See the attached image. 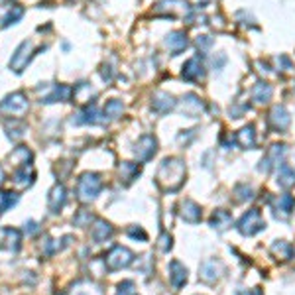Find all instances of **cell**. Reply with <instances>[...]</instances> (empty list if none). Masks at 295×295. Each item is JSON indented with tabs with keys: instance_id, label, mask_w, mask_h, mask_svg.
<instances>
[{
	"instance_id": "cell-8",
	"label": "cell",
	"mask_w": 295,
	"mask_h": 295,
	"mask_svg": "<svg viewBox=\"0 0 295 295\" xmlns=\"http://www.w3.org/2000/svg\"><path fill=\"white\" fill-rule=\"evenodd\" d=\"M287 152V148L283 146V144H276V146H271L266 155H264V160H262V164H260V171H264V173H268L271 169H276V167L282 166V160L283 155Z\"/></svg>"
},
{
	"instance_id": "cell-5",
	"label": "cell",
	"mask_w": 295,
	"mask_h": 295,
	"mask_svg": "<svg viewBox=\"0 0 295 295\" xmlns=\"http://www.w3.org/2000/svg\"><path fill=\"white\" fill-rule=\"evenodd\" d=\"M264 226H266V222H264L262 213H260L258 209H250L248 213H244L242 218H240L238 224H236V229H238L240 234H244V236H254V234H258L260 231H264Z\"/></svg>"
},
{
	"instance_id": "cell-42",
	"label": "cell",
	"mask_w": 295,
	"mask_h": 295,
	"mask_svg": "<svg viewBox=\"0 0 295 295\" xmlns=\"http://www.w3.org/2000/svg\"><path fill=\"white\" fill-rule=\"evenodd\" d=\"M213 46V38L211 36H199L197 38V48L199 50H209Z\"/></svg>"
},
{
	"instance_id": "cell-14",
	"label": "cell",
	"mask_w": 295,
	"mask_h": 295,
	"mask_svg": "<svg viewBox=\"0 0 295 295\" xmlns=\"http://www.w3.org/2000/svg\"><path fill=\"white\" fill-rule=\"evenodd\" d=\"M175 106H177V101H175L169 93L157 90L154 97H152V110L157 112V115H167V112H171Z\"/></svg>"
},
{
	"instance_id": "cell-34",
	"label": "cell",
	"mask_w": 295,
	"mask_h": 295,
	"mask_svg": "<svg viewBox=\"0 0 295 295\" xmlns=\"http://www.w3.org/2000/svg\"><path fill=\"white\" fill-rule=\"evenodd\" d=\"M271 252L282 260H291L293 258V246L285 240H278V242L271 244Z\"/></svg>"
},
{
	"instance_id": "cell-7",
	"label": "cell",
	"mask_w": 295,
	"mask_h": 295,
	"mask_svg": "<svg viewBox=\"0 0 295 295\" xmlns=\"http://www.w3.org/2000/svg\"><path fill=\"white\" fill-rule=\"evenodd\" d=\"M36 55V50H34V43L24 39L16 50H14V55L10 59V69L14 73H22L28 67V63L32 61V57Z\"/></svg>"
},
{
	"instance_id": "cell-29",
	"label": "cell",
	"mask_w": 295,
	"mask_h": 295,
	"mask_svg": "<svg viewBox=\"0 0 295 295\" xmlns=\"http://www.w3.org/2000/svg\"><path fill=\"white\" fill-rule=\"evenodd\" d=\"M211 226L213 229H218V231H226L232 224V215L224 209H217L213 215H211Z\"/></svg>"
},
{
	"instance_id": "cell-4",
	"label": "cell",
	"mask_w": 295,
	"mask_h": 295,
	"mask_svg": "<svg viewBox=\"0 0 295 295\" xmlns=\"http://www.w3.org/2000/svg\"><path fill=\"white\" fill-rule=\"evenodd\" d=\"M191 8L185 0H160L154 6V14L166 18H189Z\"/></svg>"
},
{
	"instance_id": "cell-22",
	"label": "cell",
	"mask_w": 295,
	"mask_h": 295,
	"mask_svg": "<svg viewBox=\"0 0 295 295\" xmlns=\"http://www.w3.org/2000/svg\"><path fill=\"white\" fill-rule=\"evenodd\" d=\"M112 234H115V229H112L106 220H103V218H97L95 224H93V229H90V236H93V240L97 244L106 242Z\"/></svg>"
},
{
	"instance_id": "cell-2",
	"label": "cell",
	"mask_w": 295,
	"mask_h": 295,
	"mask_svg": "<svg viewBox=\"0 0 295 295\" xmlns=\"http://www.w3.org/2000/svg\"><path fill=\"white\" fill-rule=\"evenodd\" d=\"M28 108H30V103L22 90H16L0 101V115L10 116V118H22L28 112Z\"/></svg>"
},
{
	"instance_id": "cell-24",
	"label": "cell",
	"mask_w": 295,
	"mask_h": 295,
	"mask_svg": "<svg viewBox=\"0 0 295 295\" xmlns=\"http://www.w3.org/2000/svg\"><path fill=\"white\" fill-rule=\"evenodd\" d=\"M234 142H236L242 150H252V148L256 146V132H254V126L250 124V126H244L242 130H238L236 136H234Z\"/></svg>"
},
{
	"instance_id": "cell-15",
	"label": "cell",
	"mask_w": 295,
	"mask_h": 295,
	"mask_svg": "<svg viewBox=\"0 0 295 295\" xmlns=\"http://www.w3.org/2000/svg\"><path fill=\"white\" fill-rule=\"evenodd\" d=\"M24 16V8L18 4H6L0 6V28H8L20 22V18Z\"/></svg>"
},
{
	"instance_id": "cell-28",
	"label": "cell",
	"mask_w": 295,
	"mask_h": 295,
	"mask_svg": "<svg viewBox=\"0 0 295 295\" xmlns=\"http://www.w3.org/2000/svg\"><path fill=\"white\" fill-rule=\"evenodd\" d=\"M271 95H274V89H271V85H268L266 81H260L254 85V89H252V101L258 104H266L271 99Z\"/></svg>"
},
{
	"instance_id": "cell-16",
	"label": "cell",
	"mask_w": 295,
	"mask_h": 295,
	"mask_svg": "<svg viewBox=\"0 0 295 295\" xmlns=\"http://www.w3.org/2000/svg\"><path fill=\"white\" fill-rule=\"evenodd\" d=\"M0 246L8 248L12 252H18L20 246H22V232L18 231V229H10V226L2 229L0 231Z\"/></svg>"
},
{
	"instance_id": "cell-31",
	"label": "cell",
	"mask_w": 295,
	"mask_h": 295,
	"mask_svg": "<svg viewBox=\"0 0 295 295\" xmlns=\"http://www.w3.org/2000/svg\"><path fill=\"white\" fill-rule=\"evenodd\" d=\"M278 185H282L283 189H289L295 185V167L282 164L278 167Z\"/></svg>"
},
{
	"instance_id": "cell-19",
	"label": "cell",
	"mask_w": 295,
	"mask_h": 295,
	"mask_svg": "<svg viewBox=\"0 0 295 295\" xmlns=\"http://www.w3.org/2000/svg\"><path fill=\"white\" fill-rule=\"evenodd\" d=\"M67 203V191H65V187L61 183H57V185H53L50 195H48V207H50V211L52 213H59L63 205Z\"/></svg>"
},
{
	"instance_id": "cell-17",
	"label": "cell",
	"mask_w": 295,
	"mask_h": 295,
	"mask_svg": "<svg viewBox=\"0 0 295 295\" xmlns=\"http://www.w3.org/2000/svg\"><path fill=\"white\" fill-rule=\"evenodd\" d=\"M205 75V69H203V61H201V57H191L187 63L183 65V71H181V77L185 79V81H199V79H203Z\"/></svg>"
},
{
	"instance_id": "cell-35",
	"label": "cell",
	"mask_w": 295,
	"mask_h": 295,
	"mask_svg": "<svg viewBox=\"0 0 295 295\" xmlns=\"http://www.w3.org/2000/svg\"><path fill=\"white\" fill-rule=\"evenodd\" d=\"M122 112H124V104H122V101H118V99L108 101L106 106H104V116H106L108 120H116V118H120Z\"/></svg>"
},
{
	"instance_id": "cell-48",
	"label": "cell",
	"mask_w": 295,
	"mask_h": 295,
	"mask_svg": "<svg viewBox=\"0 0 295 295\" xmlns=\"http://www.w3.org/2000/svg\"><path fill=\"white\" fill-rule=\"evenodd\" d=\"M197 4H209V2H213V0H195Z\"/></svg>"
},
{
	"instance_id": "cell-25",
	"label": "cell",
	"mask_w": 295,
	"mask_h": 295,
	"mask_svg": "<svg viewBox=\"0 0 295 295\" xmlns=\"http://www.w3.org/2000/svg\"><path fill=\"white\" fill-rule=\"evenodd\" d=\"M179 215L185 222H193V224H195V222L201 220V207L197 205L195 201H191V199H185V201L181 203Z\"/></svg>"
},
{
	"instance_id": "cell-11",
	"label": "cell",
	"mask_w": 295,
	"mask_h": 295,
	"mask_svg": "<svg viewBox=\"0 0 295 295\" xmlns=\"http://www.w3.org/2000/svg\"><path fill=\"white\" fill-rule=\"evenodd\" d=\"M99 108H97V104H87V106H83L81 110H77L75 115H73V124H77V126H83V124H103L104 120L103 118H99Z\"/></svg>"
},
{
	"instance_id": "cell-3",
	"label": "cell",
	"mask_w": 295,
	"mask_h": 295,
	"mask_svg": "<svg viewBox=\"0 0 295 295\" xmlns=\"http://www.w3.org/2000/svg\"><path fill=\"white\" fill-rule=\"evenodd\" d=\"M103 189V179H101V175L99 173H83L77 181V197L79 201H83V203H89L93 199H97V195L101 193Z\"/></svg>"
},
{
	"instance_id": "cell-47",
	"label": "cell",
	"mask_w": 295,
	"mask_h": 295,
	"mask_svg": "<svg viewBox=\"0 0 295 295\" xmlns=\"http://www.w3.org/2000/svg\"><path fill=\"white\" fill-rule=\"evenodd\" d=\"M4 179H6V175H4V169L0 167V187H2V183H4Z\"/></svg>"
},
{
	"instance_id": "cell-36",
	"label": "cell",
	"mask_w": 295,
	"mask_h": 295,
	"mask_svg": "<svg viewBox=\"0 0 295 295\" xmlns=\"http://www.w3.org/2000/svg\"><path fill=\"white\" fill-rule=\"evenodd\" d=\"M18 199H20V195H18V193H12V191H2V193H0V213H4V211H8V209H12V207L18 203Z\"/></svg>"
},
{
	"instance_id": "cell-1",
	"label": "cell",
	"mask_w": 295,
	"mask_h": 295,
	"mask_svg": "<svg viewBox=\"0 0 295 295\" xmlns=\"http://www.w3.org/2000/svg\"><path fill=\"white\" fill-rule=\"evenodd\" d=\"M185 181V164L177 157H166L157 169V183L166 191H177Z\"/></svg>"
},
{
	"instance_id": "cell-20",
	"label": "cell",
	"mask_w": 295,
	"mask_h": 295,
	"mask_svg": "<svg viewBox=\"0 0 295 295\" xmlns=\"http://www.w3.org/2000/svg\"><path fill=\"white\" fill-rule=\"evenodd\" d=\"M187 46H189L187 34H185V32H179V30H177V32H171L166 38V48L169 50L171 55H179Z\"/></svg>"
},
{
	"instance_id": "cell-44",
	"label": "cell",
	"mask_w": 295,
	"mask_h": 295,
	"mask_svg": "<svg viewBox=\"0 0 295 295\" xmlns=\"http://www.w3.org/2000/svg\"><path fill=\"white\" fill-rule=\"evenodd\" d=\"M24 232H26V234H30V236H32V234H36V232H39L38 222H36V220H28V222H26V229H24Z\"/></svg>"
},
{
	"instance_id": "cell-45",
	"label": "cell",
	"mask_w": 295,
	"mask_h": 295,
	"mask_svg": "<svg viewBox=\"0 0 295 295\" xmlns=\"http://www.w3.org/2000/svg\"><path fill=\"white\" fill-rule=\"evenodd\" d=\"M101 73H103L104 81L108 83V81L112 79V67H110V65H103V71H101Z\"/></svg>"
},
{
	"instance_id": "cell-10",
	"label": "cell",
	"mask_w": 295,
	"mask_h": 295,
	"mask_svg": "<svg viewBox=\"0 0 295 295\" xmlns=\"http://www.w3.org/2000/svg\"><path fill=\"white\" fill-rule=\"evenodd\" d=\"M155 152H157V140H155L154 136L146 134V136H142L140 140L136 142L134 154H136V157H138L140 162H150L155 155Z\"/></svg>"
},
{
	"instance_id": "cell-18",
	"label": "cell",
	"mask_w": 295,
	"mask_h": 295,
	"mask_svg": "<svg viewBox=\"0 0 295 295\" xmlns=\"http://www.w3.org/2000/svg\"><path fill=\"white\" fill-rule=\"evenodd\" d=\"M271 205H274V215L278 218H282V220H285V218L291 217V213H293L295 199L291 195H280Z\"/></svg>"
},
{
	"instance_id": "cell-32",
	"label": "cell",
	"mask_w": 295,
	"mask_h": 295,
	"mask_svg": "<svg viewBox=\"0 0 295 295\" xmlns=\"http://www.w3.org/2000/svg\"><path fill=\"white\" fill-rule=\"evenodd\" d=\"M10 162H12L14 166H30L32 164V152L28 150L26 146H18L16 150H14L12 154H10Z\"/></svg>"
},
{
	"instance_id": "cell-40",
	"label": "cell",
	"mask_w": 295,
	"mask_h": 295,
	"mask_svg": "<svg viewBox=\"0 0 295 295\" xmlns=\"http://www.w3.org/2000/svg\"><path fill=\"white\" fill-rule=\"evenodd\" d=\"M116 295H134V282L126 280V282L118 283V291H116Z\"/></svg>"
},
{
	"instance_id": "cell-46",
	"label": "cell",
	"mask_w": 295,
	"mask_h": 295,
	"mask_svg": "<svg viewBox=\"0 0 295 295\" xmlns=\"http://www.w3.org/2000/svg\"><path fill=\"white\" fill-rule=\"evenodd\" d=\"M244 295H262V289H260V287H254V289H248V293Z\"/></svg>"
},
{
	"instance_id": "cell-43",
	"label": "cell",
	"mask_w": 295,
	"mask_h": 295,
	"mask_svg": "<svg viewBox=\"0 0 295 295\" xmlns=\"http://www.w3.org/2000/svg\"><path fill=\"white\" fill-rule=\"evenodd\" d=\"M224 63H226V55H224V53H218V59L217 55L213 57V67H215V69H222Z\"/></svg>"
},
{
	"instance_id": "cell-39",
	"label": "cell",
	"mask_w": 295,
	"mask_h": 295,
	"mask_svg": "<svg viewBox=\"0 0 295 295\" xmlns=\"http://www.w3.org/2000/svg\"><path fill=\"white\" fill-rule=\"evenodd\" d=\"M126 234H128L130 238H134V240H138V238H140L142 242H146V240H148V234L144 232L142 226H130L128 231H126Z\"/></svg>"
},
{
	"instance_id": "cell-26",
	"label": "cell",
	"mask_w": 295,
	"mask_h": 295,
	"mask_svg": "<svg viewBox=\"0 0 295 295\" xmlns=\"http://www.w3.org/2000/svg\"><path fill=\"white\" fill-rule=\"evenodd\" d=\"M12 179L18 187H30V185L34 183V179H36V173H34V169H32V164H30V166L18 167V169L14 171Z\"/></svg>"
},
{
	"instance_id": "cell-12",
	"label": "cell",
	"mask_w": 295,
	"mask_h": 295,
	"mask_svg": "<svg viewBox=\"0 0 295 295\" xmlns=\"http://www.w3.org/2000/svg\"><path fill=\"white\" fill-rule=\"evenodd\" d=\"M73 95V89H69L67 85H48V93L41 97V104L52 103H65L69 101V97Z\"/></svg>"
},
{
	"instance_id": "cell-38",
	"label": "cell",
	"mask_w": 295,
	"mask_h": 295,
	"mask_svg": "<svg viewBox=\"0 0 295 295\" xmlns=\"http://www.w3.org/2000/svg\"><path fill=\"white\" fill-rule=\"evenodd\" d=\"M242 191V195H238L236 197V201L238 203H242V201H248V199H252L254 195H252V187H248V185H236V189H234V193H240Z\"/></svg>"
},
{
	"instance_id": "cell-13",
	"label": "cell",
	"mask_w": 295,
	"mask_h": 295,
	"mask_svg": "<svg viewBox=\"0 0 295 295\" xmlns=\"http://www.w3.org/2000/svg\"><path fill=\"white\" fill-rule=\"evenodd\" d=\"M222 271H224L222 262H218V260H205L201 264V268H199V278L207 283H215L220 278Z\"/></svg>"
},
{
	"instance_id": "cell-6",
	"label": "cell",
	"mask_w": 295,
	"mask_h": 295,
	"mask_svg": "<svg viewBox=\"0 0 295 295\" xmlns=\"http://www.w3.org/2000/svg\"><path fill=\"white\" fill-rule=\"evenodd\" d=\"M132 262H134V254L130 252L126 246H115V248L106 254V258H104V264H106V269H108V271L128 268Z\"/></svg>"
},
{
	"instance_id": "cell-30",
	"label": "cell",
	"mask_w": 295,
	"mask_h": 295,
	"mask_svg": "<svg viewBox=\"0 0 295 295\" xmlns=\"http://www.w3.org/2000/svg\"><path fill=\"white\" fill-rule=\"evenodd\" d=\"M97 97V90L90 87L89 83H79L77 87L73 89V99L77 101V103H87V104H93L90 101Z\"/></svg>"
},
{
	"instance_id": "cell-9",
	"label": "cell",
	"mask_w": 295,
	"mask_h": 295,
	"mask_svg": "<svg viewBox=\"0 0 295 295\" xmlns=\"http://www.w3.org/2000/svg\"><path fill=\"white\" fill-rule=\"evenodd\" d=\"M268 124L271 126V130L276 132H285L291 124V116L287 112V108L282 104H276L268 115Z\"/></svg>"
},
{
	"instance_id": "cell-27",
	"label": "cell",
	"mask_w": 295,
	"mask_h": 295,
	"mask_svg": "<svg viewBox=\"0 0 295 295\" xmlns=\"http://www.w3.org/2000/svg\"><path fill=\"white\" fill-rule=\"evenodd\" d=\"M4 130H6V136L12 142H18L24 138L26 134V124L20 120V118H12V120H6L4 122Z\"/></svg>"
},
{
	"instance_id": "cell-33",
	"label": "cell",
	"mask_w": 295,
	"mask_h": 295,
	"mask_svg": "<svg viewBox=\"0 0 295 295\" xmlns=\"http://www.w3.org/2000/svg\"><path fill=\"white\" fill-rule=\"evenodd\" d=\"M140 171H142L140 164H130V162H122L120 164V175H122V179L126 181V183H132L134 179H138Z\"/></svg>"
},
{
	"instance_id": "cell-21",
	"label": "cell",
	"mask_w": 295,
	"mask_h": 295,
	"mask_svg": "<svg viewBox=\"0 0 295 295\" xmlns=\"http://www.w3.org/2000/svg\"><path fill=\"white\" fill-rule=\"evenodd\" d=\"M169 282L175 289H181L187 282V268L181 264L179 260L169 262Z\"/></svg>"
},
{
	"instance_id": "cell-41",
	"label": "cell",
	"mask_w": 295,
	"mask_h": 295,
	"mask_svg": "<svg viewBox=\"0 0 295 295\" xmlns=\"http://www.w3.org/2000/svg\"><path fill=\"white\" fill-rule=\"evenodd\" d=\"M173 240H171V236L169 234H162L160 236V240H157V248L162 250V252H169L171 250V246H173Z\"/></svg>"
},
{
	"instance_id": "cell-23",
	"label": "cell",
	"mask_w": 295,
	"mask_h": 295,
	"mask_svg": "<svg viewBox=\"0 0 295 295\" xmlns=\"http://www.w3.org/2000/svg\"><path fill=\"white\" fill-rule=\"evenodd\" d=\"M181 108H183V112L187 116H191V118H197V116H201V112L205 110V104L201 103V99L197 97V95H185L183 97V103H181Z\"/></svg>"
},
{
	"instance_id": "cell-37",
	"label": "cell",
	"mask_w": 295,
	"mask_h": 295,
	"mask_svg": "<svg viewBox=\"0 0 295 295\" xmlns=\"http://www.w3.org/2000/svg\"><path fill=\"white\" fill-rule=\"evenodd\" d=\"M93 215H90V211H79L77 215L73 217V222H75V226H89L90 222H93Z\"/></svg>"
}]
</instances>
